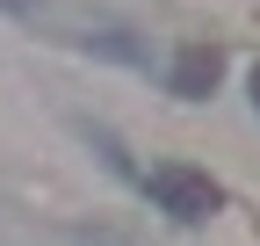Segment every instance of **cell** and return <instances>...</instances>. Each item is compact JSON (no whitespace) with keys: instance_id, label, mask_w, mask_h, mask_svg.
Instances as JSON below:
<instances>
[{"instance_id":"6da1fadb","label":"cell","mask_w":260,"mask_h":246,"mask_svg":"<svg viewBox=\"0 0 260 246\" xmlns=\"http://www.w3.org/2000/svg\"><path fill=\"white\" fill-rule=\"evenodd\" d=\"M145 189H152V203L167 210L174 225H203L210 210L224 203V196H217V181H210V174H195V167H152Z\"/></svg>"},{"instance_id":"7a4b0ae2","label":"cell","mask_w":260,"mask_h":246,"mask_svg":"<svg viewBox=\"0 0 260 246\" xmlns=\"http://www.w3.org/2000/svg\"><path fill=\"white\" fill-rule=\"evenodd\" d=\"M217 73H224V58H217L210 44H188V51L174 58V95H188V102H203L210 87H217Z\"/></svg>"},{"instance_id":"3957f363","label":"cell","mask_w":260,"mask_h":246,"mask_svg":"<svg viewBox=\"0 0 260 246\" xmlns=\"http://www.w3.org/2000/svg\"><path fill=\"white\" fill-rule=\"evenodd\" d=\"M253 102H260V66H253Z\"/></svg>"}]
</instances>
